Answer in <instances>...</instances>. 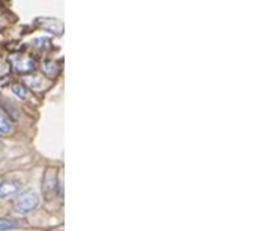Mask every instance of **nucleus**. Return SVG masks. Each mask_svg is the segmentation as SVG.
<instances>
[{
	"label": "nucleus",
	"instance_id": "9b49d317",
	"mask_svg": "<svg viewBox=\"0 0 257 231\" xmlns=\"http://www.w3.org/2000/svg\"><path fill=\"white\" fill-rule=\"evenodd\" d=\"M33 45H35L36 48H39V50H47V48L50 47V42H48V39L39 38V39H35V41H33Z\"/></svg>",
	"mask_w": 257,
	"mask_h": 231
},
{
	"label": "nucleus",
	"instance_id": "20e7f679",
	"mask_svg": "<svg viewBox=\"0 0 257 231\" xmlns=\"http://www.w3.org/2000/svg\"><path fill=\"white\" fill-rule=\"evenodd\" d=\"M21 191V183L15 179H8L0 182V198L8 200L12 197H17Z\"/></svg>",
	"mask_w": 257,
	"mask_h": 231
},
{
	"label": "nucleus",
	"instance_id": "1a4fd4ad",
	"mask_svg": "<svg viewBox=\"0 0 257 231\" xmlns=\"http://www.w3.org/2000/svg\"><path fill=\"white\" fill-rule=\"evenodd\" d=\"M18 227V222L14 219H0V231H12Z\"/></svg>",
	"mask_w": 257,
	"mask_h": 231
},
{
	"label": "nucleus",
	"instance_id": "9d476101",
	"mask_svg": "<svg viewBox=\"0 0 257 231\" xmlns=\"http://www.w3.org/2000/svg\"><path fill=\"white\" fill-rule=\"evenodd\" d=\"M12 92H14V95H17L20 99H26V98H27V89H26V86H23V84H14V86H12Z\"/></svg>",
	"mask_w": 257,
	"mask_h": 231
},
{
	"label": "nucleus",
	"instance_id": "39448f33",
	"mask_svg": "<svg viewBox=\"0 0 257 231\" xmlns=\"http://www.w3.org/2000/svg\"><path fill=\"white\" fill-rule=\"evenodd\" d=\"M41 26L44 29H47L48 32H51L53 35H62L63 33V24L57 20H53V18H41L39 20Z\"/></svg>",
	"mask_w": 257,
	"mask_h": 231
},
{
	"label": "nucleus",
	"instance_id": "423d86ee",
	"mask_svg": "<svg viewBox=\"0 0 257 231\" xmlns=\"http://www.w3.org/2000/svg\"><path fill=\"white\" fill-rule=\"evenodd\" d=\"M14 132V125L8 114L0 113V135H11Z\"/></svg>",
	"mask_w": 257,
	"mask_h": 231
},
{
	"label": "nucleus",
	"instance_id": "7ed1b4c3",
	"mask_svg": "<svg viewBox=\"0 0 257 231\" xmlns=\"http://www.w3.org/2000/svg\"><path fill=\"white\" fill-rule=\"evenodd\" d=\"M41 188H42V195L45 200H51L56 194L57 189V176H56V170L54 168H47L41 182Z\"/></svg>",
	"mask_w": 257,
	"mask_h": 231
},
{
	"label": "nucleus",
	"instance_id": "0eeeda50",
	"mask_svg": "<svg viewBox=\"0 0 257 231\" xmlns=\"http://www.w3.org/2000/svg\"><path fill=\"white\" fill-rule=\"evenodd\" d=\"M42 71L45 72L47 77L53 78V77H56V75L59 74L60 66H59V63H57L56 60H45V62L42 63Z\"/></svg>",
	"mask_w": 257,
	"mask_h": 231
},
{
	"label": "nucleus",
	"instance_id": "f03ea898",
	"mask_svg": "<svg viewBox=\"0 0 257 231\" xmlns=\"http://www.w3.org/2000/svg\"><path fill=\"white\" fill-rule=\"evenodd\" d=\"M11 65H12V69L18 74H30L36 69V62L32 56H27V54H14L11 56Z\"/></svg>",
	"mask_w": 257,
	"mask_h": 231
},
{
	"label": "nucleus",
	"instance_id": "6e6552de",
	"mask_svg": "<svg viewBox=\"0 0 257 231\" xmlns=\"http://www.w3.org/2000/svg\"><path fill=\"white\" fill-rule=\"evenodd\" d=\"M26 83L29 84L30 89H33L36 92H39V90L47 87V84H45V81H44V78L41 75H30V77L26 78Z\"/></svg>",
	"mask_w": 257,
	"mask_h": 231
},
{
	"label": "nucleus",
	"instance_id": "f257e3e1",
	"mask_svg": "<svg viewBox=\"0 0 257 231\" xmlns=\"http://www.w3.org/2000/svg\"><path fill=\"white\" fill-rule=\"evenodd\" d=\"M38 206H39V195L33 189L20 192L14 201V209L21 215H27L33 212L35 209H38Z\"/></svg>",
	"mask_w": 257,
	"mask_h": 231
}]
</instances>
